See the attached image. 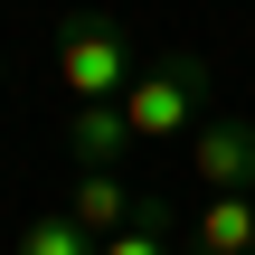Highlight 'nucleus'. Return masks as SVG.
Returning a JSON list of instances; mask_svg holds the SVG:
<instances>
[{
  "mask_svg": "<svg viewBox=\"0 0 255 255\" xmlns=\"http://www.w3.org/2000/svg\"><path fill=\"white\" fill-rule=\"evenodd\" d=\"M208 85H218V66H208L199 47L151 57V66L123 85V123H132V142H189L199 114H208Z\"/></svg>",
  "mask_w": 255,
  "mask_h": 255,
  "instance_id": "obj_1",
  "label": "nucleus"
},
{
  "mask_svg": "<svg viewBox=\"0 0 255 255\" xmlns=\"http://www.w3.org/2000/svg\"><path fill=\"white\" fill-rule=\"evenodd\" d=\"M132 76H142V66H132V28H123L114 9L76 0V9L57 19V85H66L76 104H114Z\"/></svg>",
  "mask_w": 255,
  "mask_h": 255,
  "instance_id": "obj_2",
  "label": "nucleus"
},
{
  "mask_svg": "<svg viewBox=\"0 0 255 255\" xmlns=\"http://www.w3.org/2000/svg\"><path fill=\"white\" fill-rule=\"evenodd\" d=\"M189 180L218 189H255V123H199L189 132Z\"/></svg>",
  "mask_w": 255,
  "mask_h": 255,
  "instance_id": "obj_3",
  "label": "nucleus"
},
{
  "mask_svg": "<svg viewBox=\"0 0 255 255\" xmlns=\"http://www.w3.org/2000/svg\"><path fill=\"white\" fill-rule=\"evenodd\" d=\"M189 255H255V189H218L189 218Z\"/></svg>",
  "mask_w": 255,
  "mask_h": 255,
  "instance_id": "obj_4",
  "label": "nucleus"
},
{
  "mask_svg": "<svg viewBox=\"0 0 255 255\" xmlns=\"http://www.w3.org/2000/svg\"><path fill=\"white\" fill-rule=\"evenodd\" d=\"M66 151H76V170H114V161L132 151L123 95H114V104H76V114H66Z\"/></svg>",
  "mask_w": 255,
  "mask_h": 255,
  "instance_id": "obj_5",
  "label": "nucleus"
},
{
  "mask_svg": "<svg viewBox=\"0 0 255 255\" xmlns=\"http://www.w3.org/2000/svg\"><path fill=\"white\" fill-rule=\"evenodd\" d=\"M132 208H142V199H132L114 170H85V180H76V199H66V218H76V227H95V237L132 227Z\"/></svg>",
  "mask_w": 255,
  "mask_h": 255,
  "instance_id": "obj_6",
  "label": "nucleus"
},
{
  "mask_svg": "<svg viewBox=\"0 0 255 255\" xmlns=\"http://www.w3.org/2000/svg\"><path fill=\"white\" fill-rule=\"evenodd\" d=\"M95 255H189V246L170 237V208H161V199H142V208H132V227H114Z\"/></svg>",
  "mask_w": 255,
  "mask_h": 255,
  "instance_id": "obj_7",
  "label": "nucleus"
},
{
  "mask_svg": "<svg viewBox=\"0 0 255 255\" xmlns=\"http://www.w3.org/2000/svg\"><path fill=\"white\" fill-rule=\"evenodd\" d=\"M95 246H104V237H95V227H76V218L57 208V218H28L9 255H95Z\"/></svg>",
  "mask_w": 255,
  "mask_h": 255,
  "instance_id": "obj_8",
  "label": "nucleus"
}]
</instances>
